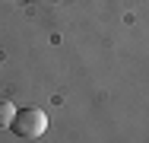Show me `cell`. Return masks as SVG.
<instances>
[{
  "instance_id": "cell-1",
  "label": "cell",
  "mask_w": 149,
  "mask_h": 143,
  "mask_svg": "<svg viewBox=\"0 0 149 143\" xmlns=\"http://www.w3.org/2000/svg\"><path fill=\"white\" fill-rule=\"evenodd\" d=\"M10 130L22 140H38L48 130V114L41 108H22V111H16V121H13Z\"/></svg>"
},
{
  "instance_id": "cell-2",
  "label": "cell",
  "mask_w": 149,
  "mask_h": 143,
  "mask_svg": "<svg viewBox=\"0 0 149 143\" xmlns=\"http://www.w3.org/2000/svg\"><path fill=\"white\" fill-rule=\"evenodd\" d=\"M13 121H16V105L0 102V127H13Z\"/></svg>"
}]
</instances>
